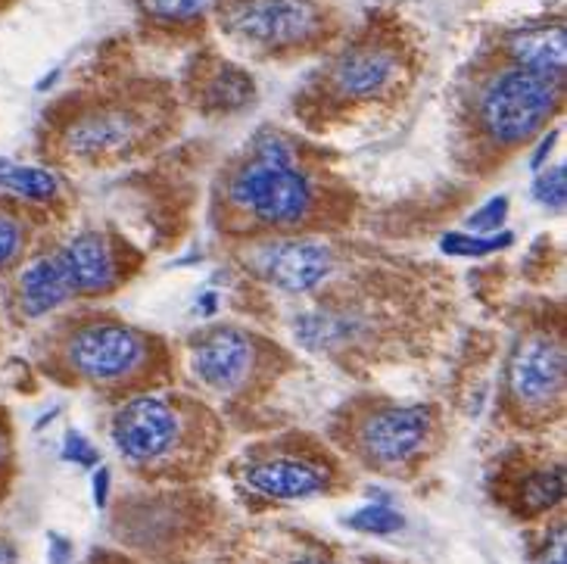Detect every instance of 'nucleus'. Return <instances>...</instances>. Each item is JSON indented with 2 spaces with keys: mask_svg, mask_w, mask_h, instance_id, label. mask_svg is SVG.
Masks as SVG:
<instances>
[{
  "mask_svg": "<svg viewBox=\"0 0 567 564\" xmlns=\"http://www.w3.org/2000/svg\"><path fill=\"white\" fill-rule=\"evenodd\" d=\"M408 81V54L403 41L368 32L334 54L315 81L309 106L319 113H349L381 106L400 97Z\"/></svg>",
  "mask_w": 567,
  "mask_h": 564,
  "instance_id": "obj_12",
  "label": "nucleus"
},
{
  "mask_svg": "<svg viewBox=\"0 0 567 564\" xmlns=\"http://www.w3.org/2000/svg\"><path fill=\"white\" fill-rule=\"evenodd\" d=\"M169 103L153 91H101L79 97L54 125V160L72 169H109L165 141Z\"/></svg>",
  "mask_w": 567,
  "mask_h": 564,
  "instance_id": "obj_7",
  "label": "nucleus"
},
{
  "mask_svg": "<svg viewBox=\"0 0 567 564\" xmlns=\"http://www.w3.org/2000/svg\"><path fill=\"white\" fill-rule=\"evenodd\" d=\"M508 212H511V200H508L506 194L489 197L484 206H477V209L467 216L465 231H474V234H499V231H506Z\"/></svg>",
  "mask_w": 567,
  "mask_h": 564,
  "instance_id": "obj_27",
  "label": "nucleus"
},
{
  "mask_svg": "<svg viewBox=\"0 0 567 564\" xmlns=\"http://www.w3.org/2000/svg\"><path fill=\"white\" fill-rule=\"evenodd\" d=\"M47 543H50V549H47V562L72 564V543H69L66 537H60V533H50V537H47Z\"/></svg>",
  "mask_w": 567,
  "mask_h": 564,
  "instance_id": "obj_34",
  "label": "nucleus"
},
{
  "mask_svg": "<svg viewBox=\"0 0 567 564\" xmlns=\"http://www.w3.org/2000/svg\"><path fill=\"white\" fill-rule=\"evenodd\" d=\"M533 564H567L565 521H562V515H558L555 525L546 527V533H543V549L533 555Z\"/></svg>",
  "mask_w": 567,
  "mask_h": 564,
  "instance_id": "obj_30",
  "label": "nucleus"
},
{
  "mask_svg": "<svg viewBox=\"0 0 567 564\" xmlns=\"http://www.w3.org/2000/svg\"><path fill=\"white\" fill-rule=\"evenodd\" d=\"M530 197L536 206L552 209V212H565L567 206V169L565 162H555L536 172V179L530 184Z\"/></svg>",
  "mask_w": 567,
  "mask_h": 564,
  "instance_id": "obj_26",
  "label": "nucleus"
},
{
  "mask_svg": "<svg viewBox=\"0 0 567 564\" xmlns=\"http://www.w3.org/2000/svg\"><path fill=\"white\" fill-rule=\"evenodd\" d=\"M359 197L303 141L263 128L222 165L209 197V219L228 243L303 234H346Z\"/></svg>",
  "mask_w": 567,
  "mask_h": 564,
  "instance_id": "obj_2",
  "label": "nucleus"
},
{
  "mask_svg": "<svg viewBox=\"0 0 567 564\" xmlns=\"http://www.w3.org/2000/svg\"><path fill=\"white\" fill-rule=\"evenodd\" d=\"M184 368L187 378L200 387L202 400H219L224 408L250 412L263 405L290 371H297V359L265 331L212 322L187 334Z\"/></svg>",
  "mask_w": 567,
  "mask_h": 564,
  "instance_id": "obj_9",
  "label": "nucleus"
},
{
  "mask_svg": "<svg viewBox=\"0 0 567 564\" xmlns=\"http://www.w3.org/2000/svg\"><path fill=\"white\" fill-rule=\"evenodd\" d=\"M567 334L565 309L543 306L511 334L499 371V415L511 430L546 434L565 418Z\"/></svg>",
  "mask_w": 567,
  "mask_h": 564,
  "instance_id": "obj_10",
  "label": "nucleus"
},
{
  "mask_svg": "<svg viewBox=\"0 0 567 564\" xmlns=\"http://www.w3.org/2000/svg\"><path fill=\"white\" fill-rule=\"evenodd\" d=\"M489 496L518 521H546L565 505V459L546 446L521 444L499 456Z\"/></svg>",
  "mask_w": 567,
  "mask_h": 564,
  "instance_id": "obj_16",
  "label": "nucleus"
},
{
  "mask_svg": "<svg viewBox=\"0 0 567 564\" xmlns=\"http://www.w3.org/2000/svg\"><path fill=\"white\" fill-rule=\"evenodd\" d=\"M20 562V549H16V543L0 530V564H16Z\"/></svg>",
  "mask_w": 567,
  "mask_h": 564,
  "instance_id": "obj_35",
  "label": "nucleus"
},
{
  "mask_svg": "<svg viewBox=\"0 0 567 564\" xmlns=\"http://www.w3.org/2000/svg\"><path fill=\"white\" fill-rule=\"evenodd\" d=\"M228 481L246 505L312 503L352 490L349 464L324 437L309 430H278L246 444L224 464Z\"/></svg>",
  "mask_w": 567,
  "mask_h": 564,
  "instance_id": "obj_8",
  "label": "nucleus"
},
{
  "mask_svg": "<svg viewBox=\"0 0 567 564\" xmlns=\"http://www.w3.org/2000/svg\"><path fill=\"white\" fill-rule=\"evenodd\" d=\"M452 315V284L433 265H415L346 243L344 263L315 297L284 315L290 337L352 375L418 362Z\"/></svg>",
  "mask_w": 567,
  "mask_h": 564,
  "instance_id": "obj_1",
  "label": "nucleus"
},
{
  "mask_svg": "<svg viewBox=\"0 0 567 564\" xmlns=\"http://www.w3.org/2000/svg\"><path fill=\"white\" fill-rule=\"evenodd\" d=\"M35 362L62 387L97 393L109 405L175 383V353L165 337L101 306L62 309L35 341Z\"/></svg>",
  "mask_w": 567,
  "mask_h": 564,
  "instance_id": "obj_3",
  "label": "nucleus"
},
{
  "mask_svg": "<svg viewBox=\"0 0 567 564\" xmlns=\"http://www.w3.org/2000/svg\"><path fill=\"white\" fill-rule=\"evenodd\" d=\"M0 194L35 209H54L62 200V179L47 165H25L0 157Z\"/></svg>",
  "mask_w": 567,
  "mask_h": 564,
  "instance_id": "obj_21",
  "label": "nucleus"
},
{
  "mask_svg": "<svg viewBox=\"0 0 567 564\" xmlns=\"http://www.w3.org/2000/svg\"><path fill=\"white\" fill-rule=\"evenodd\" d=\"M359 564H393V562H384V559H374V555H368V559H362Z\"/></svg>",
  "mask_w": 567,
  "mask_h": 564,
  "instance_id": "obj_36",
  "label": "nucleus"
},
{
  "mask_svg": "<svg viewBox=\"0 0 567 564\" xmlns=\"http://www.w3.org/2000/svg\"><path fill=\"white\" fill-rule=\"evenodd\" d=\"M219 7V0H138V10L150 25L175 32V28H190L202 22L212 10Z\"/></svg>",
  "mask_w": 567,
  "mask_h": 564,
  "instance_id": "obj_23",
  "label": "nucleus"
},
{
  "mask_svg": "<svg viewBox=\"0 0 567 564\" xmlns=\"http://www.w3.org/2000/svg\"><path fill=\"white\" fill-rule=\"evenodd\" d=\"M558 138H562V128L558 125H552V128H546L536 141H533V150H530V160H526V165L533 169V172H540V169H546L548 165V157H552V150H555V143H558Z\"/></svg>",
  "mask_w": 567,
  "mask_h": 564,
  "instance_id": "obj_31",
  "label": "nucleus"
},
{
  "mask_svg": "<svg viewBox=\"0 0 567 564\" xmlns=\"http://www.w3.org/2000/svg\"><path fill=\"white\" fill-rule=\"evenodd\" d=\"M565 81L502 62L474 84L465 106L462 162L474 175H489L524 150L562 113Z\"/></svg>",
  "mask_w": 567,
  "mask_h": 564,
  "instance_id": "obj_6",
  "label": "nucleus"
},
{
  "mask_svg": "<svg viewBox=\"0 0 567 564\" xmlns=\"http://www.w3.org/2000/svg\"><path fill=\"white\" fill-rule=\"evenodd\" d=\"M84 564H143L141 559L128 555V552H119V549H94Z\"/></svg>",
  "mask_w": 567,
  "mask_h": 564,
  "instance_id": "obj_33",
  "label": "nucleus"
},
{
  "mask_svg": "<svg viewBox=\"0 0 567 564\" xmlns=\"http://www.w3.org/2000/svg\"><path fill=\"white\" fill-rule=\"evenodd\" d=\"M109 490H113V471L106 464H97L91 477V496L97 508H109Z\"/></svg>",
  "mask_w": 567,
  "mask_h": 564,
  "instance_id": "obj_32",
  "label": "nucleus"
},
{
  "mask_svg": "<svg viewBox=\"0 0 567 564\" xmlns=\"http://www.w3.org/2000/svg\"><path fill=\"white\" fill-rule=\"evenodd\" d=\"M508 62L540 72L548 79L565 81L567 66V35L565 22H540V25H524L506 35Z\"/></svg>",
  "mask_w": 567,
  "mask_h": 564,
  "instance_id": "obj_20",
  "label": "nucleus"
},
{
  "mask_svg": "<svg viewBox=\"0 0 567 564\" xmlns=\"http://www.w3.org/2000/svg\"><path fill=\"white\" fill-rule=\"evenodd\" d=\"M324 440L359 471L390 481H415L443 452L445 415L437 403L356 393L331 412Z\"/></svg>",
  "mask_w": 567,
  "mask_h": 564,
  "instance_id": "obj_5",
  "label": "nucleus"
},
{
  "mask_svg": "<svg viewBox=\"0 0 567 564\" xmlns=\"http://www.w3.org/2000/svg\"><path fill=\"white\" fill-rule=\"evenodd\" d=\"M13 481H16V434L7 408L0 405V503L13 490Z\"/></svg>",
  "mask_w": 567,
  "mask_h": 564,
  "instance_id": "obj_28",
  "label": "nucleus"
},
{
  "mask_svg": "<svg viewBox=\"0 0 567 564\" xmlns=\"http://www.w3.org/2000/svg\"><path fill=\"white\" fill-rule=\"evenodd\" d=\"M72 290L62 278V268L50 250V243H44L38 250L28 253V260L13 272L10 284V312L22 324L50 322L54 315H60L66 306H72Z\"/></svg>",
  "mask_w": 567,
  "mask_h": 564,
  "instance_id": "obj_18",
  "label": "nucleus"
},
{
  "mask_svg": "<svg viewBox=\"0 0 567 564\" xmlns=\"http://www.w3.org/2000/svg\"><path fill=\"white\" fill-rule=\"evenodd\" d=\"M60 456L62 462L76 464V468H88V471H94V468L101 464V449L91 444L79 427H69V430L62 434Z\"/></svg>",
  "mask_w": 567,
  "mask_h": 564,
  "instance_id": "obj_29",
  "label": "nucleus"
},
{
  "mask_svg": "<svg viewBox=\"0 0 567 564\" xmlns=\"http://www.w3.org/2000/svg\"><path fill=\"white\" fill-rule=\"evenodd\" d=\"M344 234H303L231 243L243 281L263 287L287 306L315 297L340 268L346 253Z\"/></svg>",
  "mask_w": 567,
  "mask_h": 564,
  "instance_id": "obj_13",
  "label": "nucleus"
},
{
  "mask_svg": "<svg viewBox=\"0 0 567 564\" xmlns=\"http://www.w3.org/2000/svg\"><path fill=\"white\" fill-rule=\"evenodd\" d=\"M222 564H346L340 549L297 527L268 525L246 530L224 549Z\"/></svg>",
  "mask_w": 567,
  "mask_h": 564,
  "instance_id": "obj_17",
  "label": "nucleus"
},
{
  "mask_svg": "<svg viewBox=\"0 0 567 564\" xmlns=\"http://www.w3.org/2000/svg\"><path fill=\"white\" fill-rule=\"evenodd\" d=\"M346 527L364 537H393L405 527V518L403 511H396L386 499H378V503L359 505L352 515H346Z\"/></svg>",
  "mask_w": 567,
  "mask_h": 564,
  "instance_id": "obj_25",
  "label": "nucleus"
},
{
  "mask_svg": "<svg viewBox=\"0 0 567 564\" xmlns=\"http://www.w3.org/2000/svg\"><path fill=\"white\" fill-rule=\"evenodd\" d=\"M222 35L263 57H287L319 47L334 32L324 0H219Z\"/></svg>",
  "mask_w": 567,
  "mask_h": 564,
  "instance_id": "obj_14",
  "label": "nucleus"
},
{
  "mask_svg": "<svg viewBox=\"0 0 567 564\" xmlns=\"http://www.w3.org/2000/svg\"><path fill=\"white\" fill-rule=\"evenodd\" d=\"M38 212L35 206L3 197L0 200V275L16 272L28 253L35 250L38 238Z\"/></svg>",
  "mask_w": 567,
  "mask_h": 564,
  "instance_id": "obj_22",
  "label": "nucleus"
},
{
  "mask_svg": "<svg viewBox=\"0 0 567 564\" xmlns=\"http://www.w3.org/2000/svg\"><path fill=\"white\" fill-rule=\"evenodd\" d=\"M514 243L511 231H499V234H474V231H445L440 238V253L452 256V260H486L496 253H506Z\"/></svg>",
  "mask_w": 567,
  "mask_h": 564,
  "instance_id": "obj_24",
  "label": "nucleus"
},
{
  "mask_svg": "<svg viewBox=\"0 0 567 564\" xmlns=\"http://www.w3.org/2000/svg\"><path fill=\"white\" fill-rule=\"evenodd\" d=\"M190 101L206 116H234L256 101V81L234 62L212 60L190 81Z\"/></svg>",
  "mask_w": 567,
  "mask_h": 564,
  "instance_id": "obj_19",
  "label": "nucleus"
},
{
  "mask_svg": "<svg viewBox=\"0 0 567 564\" xmlns=\"http://www.w3.org/2000/svg\"><path fill=\"white\" fill-rule=\"evenodd\" d=\"M109 527L143 564H194L219 533V505L190 486H150L121 496Z\"/></svg>",
  "mask_w": 567,
  "mask_h": 564,
  "instance_id": "obj_11",
  "label": "nucleus"
},
{
  "mask_svg": "<svg viewBox=\"0 0 567 564\" xmlns=\"http://www.w3.org/2000/svg\"><path fill=\"white\" fill-rule=\"evenodd\" d=\"M106 437L141 484L190 486L222 462L228 427L209 400L157 387L113 405Z\"/></svg>",
  "mask_w": 567,
  "mask_h": 564,
  "instance_id": "obj_4",
  "label": "nucleus"
},
{
  "mask_svg": "<svg viewBox=\"0 0 567 564\" xmlns=\"http://www.w3.org/2000/svg\"><path fill=\"white\" fill-rule=\"evenodd\" d=\"M50 250L76 302H97L119 293L143 265L141 250L106 225H84L54 238Z\"/></svg>",
  "mask_w": 567,
  "mask_h": 564,
  "instance_id": "obj_15",
  "label": "nucleus"
}]
</instances>
